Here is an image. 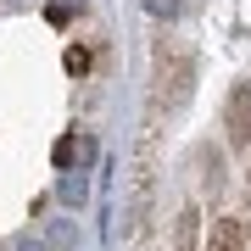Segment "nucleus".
<instances>
[{
	"mask_svg": "<svg viewBox=\"0 0 251 251\" xmlns=\"http://www.w3.org/2000/svg\"><path fill=\"white\" fill-rule=\"evenodd\" d=\"M206 251H251V224H246V218H218Z\"/></svg>",
	"mask_w": 251,
	"mask_h": 251,
	"instance_id": "obj_3",
	"label": "nucleus"
},
{
	"mask_svg": "<svg viewBox=\"0 0 251 251\" xmlns=\"http://www.w3.org/2000/svg\"><path fill=\"white\" fill-rule=\"evenodd\" d=\"M84 190H90V184H84V168L78 173H62V184H56V201H62V206H84Z\"/></svg>",
	"mask_w": 251,
	"mask_h": 251,
	"instance_id": "obj_4",
	"label": "nucleus"
},
{
	"mask_svg": "<svg viewBox=\"0 0 251 251\" xmlns=\"http://www.w3.org/2000/svg\"><path fill=\"white\" fill-rule=\"evenodd\" d=\"M78 11H84V0H45V17H50L56 28H67Z\"/></svg>",
	"mask_w": 251,
	"mask_h": 251,
	"instance_id": "obj_5",
	"label": "nucleus"
},
{
	"mask_svg": "<svg viewBox=\"0 0 251 251\" xmlns=\"http://www.w3.org/2000/svg\"><path fill=\"white\" fill-rule=\"evenodd\" d=\"M196 224H201L196 206H190V212H179V246H173V251H196Z\"/></svg>",
	"mask_w": 251,
	"mask_h": 251,
	"instance_id": "obj_6",
	"label": "nucleus"
},
{
	"mask_svg": "<svg viewBox=\"0 0 251 251\" xmlns=\"http://www.w3.org/2000/svg\"><path fill=\"white\" fill-rule=\"evenodd\" d=\"M246 184H251V179H246Z\"/></svg>",
	"mask_w": 251,
	"mask_h": 251,
	"instance_id": "obj_10",
	"label": "nucleus"
},
{
	"mask_svg": "<svg viewBox=\"0 0 251 251\" xmlns=\"http://www.w3.org/2000/svg\"><path fill=\"white\" fill-rule=\"evenodd\" d=\"M145 218H151V156H134V168H128V206H123V234L134 240L145 229Z\"/></svg>",
	"mask_w": 251,
	"mask_h": 251,
	"instance_id": "obj_1",
	"label": "nucleus"
},
{
	"mask_svg": "<svg viewBox=\"0 0 251 251\" xmlns=\"http://www.w3.org/2000/svg\"><path fill=\"white\" fill-rule=\"evenodd\" d=\"M84 67H90V50L73 45V50H67V73H84Z\"/></svg>",
	"mask_w": 251,
	"mask_h": 251,
	"instance_id": "obj_8",
	"label": "nucleus"
},
{
	"mask_svg": "<svg viewBox=\"0 0 251 251\" xmlns=\"http://www.w3.org/2000/svg\"><path fill=\"white\" fill-rule=\"evenodd\" d=\"M224 128H229V145H234V151H246V145H251V84H234V90H229Z\"/></svg>",
	"mask_w": 251,
	"mask_h": 251,
	"instance_id": "obj_2",
	"label": "nucleus"
},
{
	"mask_svg": "<svg viewBox=\"0 0 251 251\" xmlns=\"http://www.w3.org/2000/svg\"><path fill=\"white\" fill-rule=\"evenodd\" d=\"M11 251H50V246H45V240H39V234H23V240H17V246H11Z\"/></svg>",
	"mask_w": 251,
	"mask_h": 251,
	"instance_id": "obj_9",
	"label": "nucleus"
},
{
	"mask_svg": "<svg viewBox=\"0 0 251 251\" xmlns=\"http://www.w3.org/2000/svg\"><path fill=\"white\" fill-rule=\"evenodd\" d=\"M140 6L151 11V17H162V23H173V17H179V6H184V0H140Z\"/></svg>",
	"mask_w": 251,
	"mask_h": 251,
	"instance_id": "obj_7",
	"label": "nucleus"
}]
</instances>
